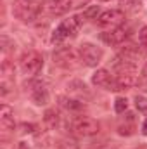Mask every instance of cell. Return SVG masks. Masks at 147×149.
I'll list each match as a JSON object with an SVG mask.
<instances>
[{
	"mask_svg": "<svg viewBox=\"0 0 147 149\" xmlns=\"http://www.w3.org/2000/svg\"><path fill=\"white\" fill-rule=\"evenodd\" d=\"M68 9H71L69 7V0H52V3H50V12L55 14V16L64 14Z\"/></svg>",
	"mask_w": 147,
	"mask_h": 149,
	"instance_id": "cell-14",
	"label": "cell"
},
{
	"mask_svg": "<svg viewBox=\"0 0 147 149\" xmlns=\"http://www.w3.org/2000/svg\"><path fill=\"white\" fill-rule=\"evenodd\" d=\"M68 90L74 94V95H87V97H90V92L87 90V85L81 81V80H73V81H69V85H68Z\"/></svg>",
	"mask_w": 147,
	"mask_h": 149,
	"instance_id": "cell-13",
	"label": "cell"
},
{
	"mask_svg": "<svg viewBox=\"0 0 147 149\" xmlns=\"http://www.w3.org/2000/svg\"><path fill=\"white\" fill-rule=\"evenodd\" d=\"M135 83H137V78H135L133 74H118L116 80L112 81V88H111V90H114V92H118V90H126V88L133 87Z\"/></svg>",
	"mask_w": 147,
	"mask_h": 149,
	"instance_id": "cell-9",
	"label": "cell"
},
{
	"mask_svg": "<svg viewBox=\"0 0 147 149\" xmlns=\"http://www.w3.org/2000/svg\"><path fill=\"white\" fill-rule=\"evenodd\" d=\"M139 42L144 49H147V26H142V30L139 33Z\"/></svg>",
	"mask_w": 147,
	"mask_h": 149,
	"instance_id": "cell-22",
	"label": "cell"
},
{
	"mask_svg": "<svg viewBox=\"0 0 147 149\" xmlns=\"http://www.w3.org/2000/svg\"><path fill=\"white\" fill-rule=\"evenodd\" d=\"M16 17H19L21 21H33L38 14V9L31 3H24V2H14V7H12Z\"/></svg>",
	"mask_w": 147,
	"mask_h": 149,
	"instance_id": "cell-5",
	"label": "cell"
},
{
	"mask_svg": "<svg viewBox=\"0 0 147 149\" xmlns=\"http://www.w3.org/2000/svg\"><path fill=\"white\" fill-rule=\"evenodd\" d=\"M61 149H78V146H76L74 141H64L61 144Z\"/></svg>",
	"mask_w": 147,
	"mask_h": 149,
	"instance_id": "cell-25",
	"label": "cell"
},
{
	"mask_svg": "<svg viewBox=\"0 0 147 149\" xmlns=\"http://www.w3.org/2000/svg\"><path fill=\"white\" fill-rule=\"evenodd\" d=\"M52 59H54V64H57L61 68H66V70L74 68L78 64V56L71 47H59L54 52Z\"/></svg>",
	"mask_w": 147,
	"mask_h": 149,
	"instance_id": "cell-3",
	"label": "cell"
},
{
	"mask_svg": "<svg viewBox=\"0 0 147 149\" xmlns=\"http://www.w3.org/2000/svg\"><path fill=\"white\" fill-rule=\"evenodd\" d=\"M99 12H101L99 5H92V7H88V9L83 12V17H85V19H97Z\"/></svg>",
	"mask_w": 147,
	"mask_h": 149,
	"instance_id": "cell-19",
	"label": "cell"
},
{
	"mask_svg": "<svg viewBox=\"0 0 147 149\" xmlns=\"http://www.w3.org/2000/svg\"><path fill=\"white\" fill-rule=\"evenodd\" d=\"M133 125H119L118 127V132L121 134V135H132L133 134Z\"/></svg>",
	"mask_w": 147,
	"mask_h": 149,
	"instance_id": "cell-21",
	"label": "cell"
},
{
	"mask_svg": "<svg viewBox=\"0 0 147 149\" xmlns=\"http://www.w3.org/2000/svg\"><path fill=\"white\" fill-rule=\"evenodd\" d=\"M125 21V14L121 10H106L99 16V24L101 26H116V24H121Z\"/></svg>",
	"mask_w": 147,
	"mask_h": 149,
	"instance_id": "cell-6",
	"label": "cell"
},
{
	"mask_svg": "<svg viewBox=\"0 0 147 149\" xmlns=\"http://www.w3.org/2000/svg\"><path fill=\"white\" fill-rule=\"evenodd\" d=\"M35 125H31V123H23L21 125V134H31V132H35Z\"/></svg>",
	"mask_w": 147,
	"mask_h": 149,
	"instance_id": "cell-24",
	"label": "cell"
},
{
	"mask_svg": "<svg viewBox=\"0 0 147 149\" xmlns=\"http://www.w3.org/2000/svg\"><path fill=\"white\" fill-rule=\"evenodd\" d=\"M112 78H111V74L107 70H97L94 76H92V83L94 85H97V87H101V88H106V90H111L112 88Z\"/></svg>",
	"mask_w": 147,
	"mask_h": 149,
	"instance_id": "cell-7",
	"label": "cell"
},
{
	"mask_svg": "<svg viewBox=\"0 0 147 149\" xmlns=\"http://www.w3.org/2000/svg\"><path fill=\"white\" fill-rule=\"evenodd\" d=\"M61 24L64 26V30L68 31V35H76L78 30H80V26H81V17L80 16H71L69 19H64Z\"/></svg>",
	"mask_w": 147,
	"mask_h": 149,
	"instance_id": "cell-11",
	"label": "cell"
},
{
	"mask_svg": "<svg viewBox=\"0 0 147 149\" xmlns=\"http://www.w3.org/2000/svg\"><path fill=\"white\" fill-rule=\"evenodd\" d=\"M71 128H73L74 134L78 135H83V137H90V135H95L99 134V123L94 120V118H88V116H78L71 121Z\"/></svg>",
	"mask_w": 147,
	"mask_h": 149,
	"instance_id": "cell-1",
	"label": "cell"
},
{
	"mask_svg": "<svg viewBox=\"0 0 147 149\" xmlns=\"http://www.w3.org/2000/svg\"><path fill=\"white\" fill-rule=\"evenodd\" d=\"M101 38L106 42V43H111V45H118V43H123L126 38H128V31L125 28H116L114 31L111 33H102Z\"/></svg>",
	"mask_w": 147,
	"mask_h": 149,
	"instance_id": "cell-8",
	"label": "cell"
},
{
	"mask_svg": "<svg viewBox=\"0 0 147 149\" xmlns=\"http://www.w3.org/2000/svg\"><path fill=\"white\" fill-rule=\"evenodd\" d=\"M43 68V57L35 52V50H30L26 54H23L21 57V71L28 76H35L40 73V70Z\"/></svg>",
	"mask_w": 147,
	"mask_h": 149,
	"instance_id": "cell-2",
	"label": "cell"
},
{
	"mask_svg": "<svg viewBox=\"0 0 147 149\" xmlns=\"http://www.w3.org/2000/svg\"><path fill=\"white\" fill-rule=\"evenodd\" d=\"M102 49L94 43H81L80 45V57L87 66H97L102 61Z\"/></svg>",
	"mask_w": 147,
	"mask_h": 149,
	"instance_id": "cell-4",
	"label": "cell"
},
{
	"mask_svg": "<svg viewBox=\"0 0 147 149\" xmlns=\"http://www.w3.org/2000/svg\"><path fill=\"white\" fill-rule=\"evenodd\" d=\"M59 104L69 111H80L83 109V102L76 101V99H69V97H59Z\"/></svg>",
	"mask_w": 147,
	"mask_h": 149,
	"instance_id": "cell-15",
	"label": "cell"
},
{
	"mask_svg": "<svg viewBox=\"0 0 147 149\" xmlns=\"http://www.w3.org/2000/svg\"><path fill=\"white\" fill-rule=\"evenodd\" d=\"M135 106L140 113H147V99L144 95H137L135 97Z\"/></svg>",
	"mask_w": 147,
	"mask_h": 149,
	"instance_id": "cell-20",
	"label": "cell"
},
{
	"mask_svg": "<svg viewBox=\"0 0 147 149\" xmlns=\"http://www.w3.org/2000/svg\"><path fill=\"white\" fill-rule=\"evenodd\" d=\"M0 127L3 130H14V111L5 104L0 108Z\"/></svg>",
	"mask_w": 147,
	"mask_h": 149,
	"instance_id": "cell-10",
	"label": "cell"
},
{
	"mask_svg": "<svg viewBox=\"0 0 147 149\" xmlns=\"http://www.w3.org/2000/svg\"><path fill=\"white\" fill-rule=\"evenodd\" d=\"M90 0H69V7L71 9H80V7H83V5H87Z\"/></svg>",
	"mask_w": 147,
	"mask_h": 149,
	"instance_id": "cell-23",
	"label": "cell"
},
{
	"mask_svg": "<svg viewBox=\"0 0 147 149\" xmlns=\"http://www.w3.org/2000/svg\"><path fill=\"white\" fill-rule=\"evenodd\" d=\"M31 97H33V102L38 104V106H43V104L49 102V92H47L40 83H37V88H33Z\"/></svg>",
	"mask_w": 147,
	"mask_h": 149,
	"instance_id": "cell-12",
	"label": "cell"
},
{
	"mask_svg": "<svg viewBox=\"0 0 147 149\" xmlns=\"http://www.w3.org/2000/svg\"><path fill=\"white\" fill-rule=\"evenodd\" d=\"M126 108H128V101L125 97H118L116 102H114V111L118 113V114H121V113L126 111Z\"/></svg>",
	"mask_w": 147,
	"mask_h": 149,
	"instance_id": "cell-18",
	"label": "cell"
},
{
	"mask_svg": "<svg viewBox=\"0 0 147 149\" xmlns=\"http://www.w3.org/2000/svg\"><path fill=\"white\" fill-rule=\"evenodd\" d=\"M43 120H45L47 127L54 128V127L59 123V113L55 111V109H47V111H45V116H43Z\"/></svg>",
	"mask_w": 147,
	"mask_h": 149,
	"instance_id": "cell-16",
	"label": "cell"
},
{
	"mask_svg": "<svg viewBox=\"0 0 147 149\" xmlns=\"http://www.w3.org/2000/svg\"><path fill=\"white\" fill-rule=\"evenodd\" d=\"M66 37H69V35H68V31L64 30V26H62V24H59V28H57V30L54 31V35H52V42H54V43H55V42H62Z\"/></svg>",
	"mask_w": 147,
	"mask_h": 149,
	"instance_id": "cell-17",
	"label": "cell"
},
{
	"mask_svg": "<svg viewBox=\"0 0 147 149\" xmlns=\"http://www.w3.org/2000/svg\"><path fill=\"white\" fill-rule=\"evenodd\" d=\"M142 134H144V135H147V120L144 121V127H142Z\"/></svg>",
	"mask_w": 147,
	"mask_h": 149,
	"instance_id": "cell-26",
	"label": "cell"
}]
</instances>
